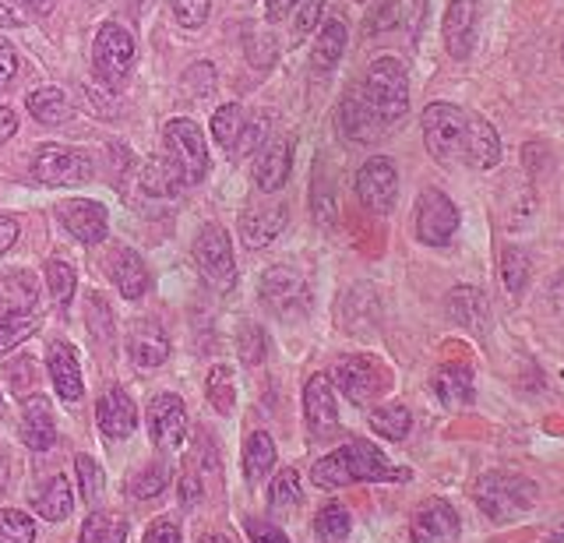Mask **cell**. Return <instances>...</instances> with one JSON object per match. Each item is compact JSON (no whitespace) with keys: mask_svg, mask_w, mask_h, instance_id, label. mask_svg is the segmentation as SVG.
Wrapping results in <instances>:
<instances>
[{"mask_svg":"<svg viewBox=\"0 0 564 543\" xmlns=\"http://www.w3.org/2000/svg\"><path fill=\"white\" fill-rule=\"evenodd\" d=\"M311 480L322 490H339L352 484H378V480H410V469L392 466L384 459V452L370 442H346L335 452L322 455L311 466Z\"/></svg>","mask_w":564,"mask_h":543,"instance_id":"6da1fadb","label":"cell"},{"mask_svg":"<svg viewBox=\"0 0 564 543\" xmlns=\"http://www.w3.org/2000/svg\"><path fill=\"white\" fill-rule=\"evenodd\" d=\"M536 498H540V487L533 480L519 477V473H505V469H490L473 484V501L490 522H511L525 515L529 508L536 504Z\"/></svg>","mask_w":564,"mask_h":543,"instance_id":"7a4b0ae2","label":"cell"},{"mask_svg":"<svg viewBox=\"0 0 564 543\" xmlns=\"http://www.w3.org/2000/svg\"><path fill=\"white\" fill-rule=\"evenodd\" d=\"M367 107L375 110V117L384 124V131L399 124L410 110V78H405V67L395 57H378L367 67V75L360 82Z\"/></svg>","mask_w":564,"mask_h":543,"instance_id":"3957f363","label":"cell"},{"mask_svg":"<svg viewBox=\"0 0 564 543\" xmlns=\"http://www.w3.org/2000/svg\"><path fill=\"white\" fill-rule=\"evenodd\" d=\"M469 117L466 110L452 107V102H431L420 117L423 128V145L437 163H466V145H469Z\"/></svg>","mask_w":564,"mask_h":543,"instance_id":"277c9868","label":"cell"},{"mask_svg":"<svg viewBox=\"0 0 564 543\" xmlns=\"http://www.w3.org/2000/svg\"><path fill=\"white\" fill-rule=\"evenodd\" d=\"M166 163L176 170V177L184 184H202L208 177V145L202 128L187 117H176L163 131Z\"/></svg>","mask_w":564,"mask_h":543,"instance_id":"5b68a950","label":"cell"},{"mask_svg":"<svg viewBox=\"0 0 564 543\" xmlns=\"http://www.w3.org/2000/svg\"><path fill=\"white\" fill-rule=\"evenodd\" d=\"M258 290H261L264 307H269L275 318H282V322L307 318V311H311V286H307V279L300 275L296 269L272 265L269 272L261 275Z\"/></svg>","mask_w":564,"mask_h":543,"instance_id":"8992f818","label":"cell"},{"mask_svg":"<svg viewBox=\"0 0 564 543\" xmlns=\"http://www.w3.org/2000/svg\"><path fill=\"white\" fill-rule=\"evenodd\" d=\"M134 36L123 25L117 22H106L96 32V43H93V64H96V75L102 78V85L110 89H120L128 82L131 67H134Z\"/></svg>","mask_w":564,"mask_h":543,"instance_id":"52a82bcc","label":"cell"},{"mask_svg":"<svg viewBox=\"0 0 564 543\" xmlns=\"http://www.w3.org/2000/svg\"><path fill=\"white\" fill-rule=\"evenodd\" d=\"M194 261H198L202 275L208 279L216 290H234L237 283V258H234V243H229V234L223 226L208 222L194 237Z\"/></svg>","mask_w":564,"mask_h":543,"instance_id":"ba28073f","label":"cell"},{"mask_svg":"<svg viewBox=\"0 0 564 543\" xmlns=\"http://www.w3.org/2000/svg\"><path fill=\"white\" fill-rule=\"evenodd\" d=\"M32 177L46 187L85 184V181H93V160H88L85 152L67 149V145H43V149H35Z\"/></svg>","mask_w":564,"mask_h":543,"instance_id":"9c48e42d","label":"cell"},{"mask_svg":"<svg viewBox=\"0 0 564 543\" xmlns=\"http://www.w3.org/2000/svg\"><path fill=\"white\" fill-rule=\"evenodd\" d=\"M458 230V208L437 187H423L416 198V237L431 248H445Z\"/></svg>","mask_w":564,"mask_h":543,"instance_id":"30bf717a","label":"cell"},{"mask_svg":"<svg viewBox=\"0 0 564 543\" xmlns=\"http://www.w3.org/2000/svg\"><path fill=\"white\" fill-rule=\"evenodd\" d=\"M339 392L357 402V406H370L384 389H388V371L370 357H343L332 371Z\"/></svg>","mask_w":564,"mask_h":543,"instance_id":"8fae6325","label":"cell"},{"mask_svg":"<svg viewBox=\"0 0 564 543\" xmlns=\"http://www.w3.org/2000/svg\"><path fill=\"white\" fill-rule=\"evenodd\" d=\"M399 195V170L388 155H375L357 170V198L367 213L388 216Z\"/></svg>","mask_w":564,"mask_h":543,"instance_id":"7c38bea8","label":"cell"},{"mask_svg":"<svg viewBox=\"0 0 564 543\" xmlns=\"http://www.w3.org/2000/svg\"><path fill=\"white\" fill-rule=\"evenodd\" d=\"M304 420L314 437H332L339 431V402H335V384L325 374H311L304 384Z\"/></svg>","mask_w":564,"mask_h":543,"instance_id":"4fadbf2b","label":"cell"},{"mask_svg":"<svg viewBox=\"0 0 564 543\" xmlns=\"http://www.w3.org/2000/svg\"><path fill=\"white\" fill-rule=\"evenodd\" d=\"M149 434L159 448H181L187 437V410L184 399H176L170 392L155 395L149 402Z\"/></svg>","mask_w":564,"mask_h":543,"instance_id":"5bb4252c","label":"cell"},{"mask_svg":"<svg viewBox=\"0 0 564 543\" xmlns=\"http://www.w3.org/2000/svg\"><path fill=\"white\" fill-rule=\"evenodd\" d=\"M410 536H413V543H455L458 540V512L441 498L420 504L410 522Z\"/></svg>","mask_w":564,"mask_h":543,"instance_id":"9a60e30c","label":"cell"},{"mask_svg":"<svg viewBox=\"0 0 564 543\" xmlns=\"http://www.w3.org/2000/svg\"><path fill=\"white\" fill-rule=\"evenodd\" d=\"M57 216L64 222V230L75 240H82V243H102L106 230H110L106 208L99 202H88V198H67V202H61Z\"/></svg>","mask_w":564,"mask_h":543,"instance_id":"2e32d148","label":"cell"},{"mask_svg":"<svg viewBox=\"0 0 564 543\" xmlns=\"http://www.w3.org/2000/svg\"><path fill=\"white\" fill-rule=\"evenodd\" d=\"M96 424L106 437H113V442H120V437H131L134 427H138V410H134V399L123 392V389H106L96 402Z\"/></svg>","mask_w":564,"mask_h":543,"instance_id":"e0dca14e","label":"cell"},{"mask_svg":"<svg viewBox=\"0 0 564 543\" xmlns=\"http://www.w3.org/2000/svg\"><path fill=\"white\" fill-rule=\"evenodd\" d=\"M339 128L343 134L349 138V142H375V138L384 134V124L375 117V110L367 107V99H364V89H360V82L352 85V89L343 96V107H339Z\"/></svg>","mask_w":564,"mask_h":543,"instance_id":"ac0fdd59","label":"cell"},{"mask_svg":"<svg viewBox=\"0 0 564 543\" xmlns=\"http://www.w3.org/2000/svg\"><path fill=\"white\" fill-rule=\"evenodd\" d=\"M46 371H50V381L57 395L64 402H78L85 384H82V363H78V354L70 343H50L46 349Z\"/></svg>","mask_w":564,"mask_h":543,"instance_id":"d6986e66","label":"cell"},{"mask_svg":"<svg viewBox=\"0 0 564 543\" xmlns=\"http://www.w3.org/2000/svg\"><path fill=\"white\" fill-rule=\"evenodd\" d=\"M431 389H434L437 402L445 410H463V406H469L473 395H476L473 367L469 363H458V360L441 363L437 371H434V378H431Z\"/></svg>","mask_w":564,"mask_h":543,"instance_id":"ffe728a7","label":"cell"},{"mask_svg":"<svg viewBox=\"0 0 564 543\" xmlns=\"http://www.w3.org/2000/svg\"><path fill=\"white\" fill-rule=\"evenodd\" d=\"M286 230V205L272 202V205H251L240 216V237L247 248H269V243Z\"/></svg>","mask_w":564,"mask_h":543,"instance_id":"44dd1931","label":"cell"},{"mask_svg":"<svg viewBox=\"0 0 564 543\" xmlns=\"http://www.w3.org/2000/svg\"><path fill=\"white\" fill-rule=\"evenodd\" d=\"M22 442L32 452H46L57 442V424H53V410L46 395H25L22 399Z\"/></svg>","mask_w":564,"mask_h":543,"instance_id":"7402d4cb","label":"cell"},{"mask_svg":"<svg viewBox=\"0 0 564 543\" xmlns=\"http://www.w3.org/2000/svg\"><path fill=\"white\" fill-rule=\"evenodd\" d=\"M476 43V0H452L445 14V46L455 61H466Z\"/></svg>","mask_w":564,"mask_h":543,"instance_id":"603a6c76","label":"cell"},{"mask_svg":"<svg viewBox=\"0 0 564 543\" xmlns=\"http://www.w3.org/2000/svg\"><path fill=\"white\" fill-rule=\"evenodd\" d=\"M128 354L134 360V367L141 371H155V367H163L166 357H170V339L166 332L152 325V322H138L128 336Z\"/></svg>","mask_w":564,"mask_h":543,"instance_id":"cb8c5ba5","label":"cell"},{"mask_svg":"<svg viewBox=\"0 0 564 543\" xmlns=\"http://www.w3.org/2000/svg\"><path fill=\"white\" fill-rule=\"evenodd\" d=\"M110 279L123 301H141L149 290V269H145V261H141V254H134L131 248H120L110 258Z\"/></svg>","mask_w":564,"mask_h":543,"instance_id":"d4e9b609","label":"cell"},{"mask_svg":"<svg viewBox=\"0 0 564 543\" xmlns=\"http://www.w3.org/2000/svg\"><path fill=\"white\" fill-rule=\"evenodd\" d=\"M35 301H40V283H35L32 272H11L0 279V322L32 314Z\"/></svg>","mask_w":564,"mask_h":543,"instance_id":"484cf974","label":"cell"},{"mask_svg":"<svg viewBox=\"0 0 564 543\" xmlns=\"http://www.w3.org/2000/svg\"><path fill=\"white\" fill-rule=\"evenodd\" d=\"M501 160V138L494 131L490 120L484 117H469V145H466V163L473 170H494Z\"/></svg>","mask_w":564,"mask_h":543,"instance_id":"4316f807","label":"cell"},{"mask_svg":"<svg viewBox=\"0 0 564 543\" xmlns=\"http://www.w3.org/2000/svg\"><path fill=\"white\" fill-rule=\"evenodd\" d=\"M290 170H293V145L290 142H272L254 163V184L272 195V191H279L282 184L290 181Z\"/></svg>","mask_w":564,"mask_h":543,"instance_id":"83f0119b","label":"cell"},{"mask_svg":"<svg viewBox=\"0 0 564 543\" xmlns=\"http://www.w3.org/2000/svg\"><path fill=\"white\" fill-rule=\"evenodd\" d=\"M32 508H35V512H40L46 522H64V519L70 515V508H75V490H70L67 477H53V480H46V487L32 498Z\"/></svg>","mask_w":564,"mask_h":543,"instance_id":"f1b7e54d","label":"cell"},{"mask_svg":"<svg viewBox=\"0 0 564 543\" xmlns=\"http://www.w3.org/2000/svg\"><path fill=\"white\" fill-rule=\"evenodd\" d=\"M343 54H346V25L339 19H332L322 29V36H317L314 50H311V67L317 75H328L332 67L343 61Z\"/></svg>","mask_w":564,"mask_h":543,"instance_id":"f546056e","label":"cell"},{"mask_svg":"<svg viewBox=\"0 0 564 543\" xmlns=\"http://www.w3.org/2000/svg\"><path fill=\"white\" fill-rule=\"evenodd\" d=\"M448 314L458 322V325H466L473 332H480L484 322H487V301H484V293L480 290H473V286H458L448 293Z\"/></svg>","mask_w":564,"mask_h":543,"instance_id":"4dcf8cb0","label":"cell"},{"mask_svg":"<svg viewBox=\"0 0 564 543\" xmlns=\"http://www.w3.org/2000/svg\"><path fill=\"white\" fill-rule=\"evenodd\" d=\"M275 466V442L264 431H254L243 445V477L247 484H261V477H269V469Z\"/></svg>","mask_w":564,"mask_h":543,"instance_id":"1f68e13d","label":"cell"},{"mask_svg":"<svg viewBox=\"0 0 564 543\" xmlns=\"http://www.w3.org/2000/svg\"><path fill=\"white\" fill-rule=\"evenodd\" d=\"M78 543H128V519L117 512H93L82 525Z\"/></svg>","mask_w":564,"mask_h":543,"instance_id":"d6a6232c","label":"cell"},{"mask_svg":"<svg viewBox=\"0 0 564 543\" xmlns=\"http://www.w3.org/2000/svg\"><path fill=\"white\" fill-rule=\"evenodd\" d=\"M29 113L40 120V124L57 128V124H64V120L70 117V102H67V96L61 89L46 85V89H35L29 96Z\"/></svg>","mask_w":564,"mask_h":543,"instance_id":"836d02e7","label":"cell"},{"mask_svg":"<svg viewBox=\"0 0 564 543\" xmlns=\"http://www.w3.org/2000/svg\"><path fill=\"white\" fill-rule=\"evenodd\" d=\"M367 420H370V427H375V434L388 437V442H402V437L410 434V427H413V416H410V410L402 406V402L375 406Z\"/></svg>","mask_w":564,"mask_h":543,"instance_id":"e575fe53","label":"cell"},{"mask_svg":"<svg viewBox=\"0 0 564 543\" xmlns=\"http://www.w3.org/2000/svg\"><path fill=\"white\" fill-rule=\"evenodd\" d=\"M243 110L237 107V102H229V107H219L216 117H212V134H216V142L226 149V152H237L240 142H243Z\"/></svg>","mask_w":564,"mask_h":543,"instance_id":"d590c367","label":"cell"},{"mask_svg":"<svg viewBox=\"0 0 564 543\" xmlns=\"http://www.w3.org/2000/svg\"><path fill=\"white\" fill-rule=\"evenodd\" d=\"M170 463L166 459H155V463H149L145 469H138L134 477H131V484H128V490H131V498H138V501H149V498H159L166 490V484H170Z\"/></svg>","mask_w":564,"mask_h":543,"instance_id":"8d00e7d4","label":"cell"},{"mask_svg":"<svg viewBox=\"0 0 564 543\" xmlns=\"http://www.w3.org/2000/svg\"><path fill=\"white\" fill-rule=\"evenodd\" d=\"M352 530V515L346 512V504L339 501H332L325 504L322 512L314 515V533L322 536L325 543H343Z\"/></svg>","mask_w":564,"mask_h":543,"instance_id":"74e56055","label":"cell"},{"mask_svg":"<svg viewBox=\"0 0 564 543\" xmlns=\"http://www.w3.org/2000/svg\"><path fill=\"white\" fill-rule=\"evenodd\" d=\"M205 395L212 402V410L216 413H234V402H237V389H234V374L226 371V367H212V374L205 381Z\"/></svg>","mask_w":564,"mask_h":543,"instance_id":"f35d334b","label":"cell"},{"mask_svg":"<svg viewBox=\"0 0 564 543\" xmlns=\"http://www.w3.org/2000/svg\"><path fill=\"white\" fill-rule=\"evenodd\" d=\"M35 522L18 508H0V543H32Z\"/></svg>","mask_w":564,"mask_h":543,"instance_id":"ab89813d","label":"cell"},{"mask_svg":"<svg viewBox=\"0 0 564 543\" xmlns=\"http://www.w3.org/2000/svg\"><path fill=\"white\" fill-rule=\"evenodd\" d=\"M46 286L53 293V301H57L61 307H67V301L75 296V269L61 258H50L46 261Z\"/></svg>","mask_w":564,"mask_h":543,"instance_id":"60d3db41","label":"cell"},{"mask_svg":"<svg viewBox=\"0 0 564 543\" xmlns=\"http://www.w3.org/2000/svg\"><path fill=\"white\" fill-rule=\"evenodd\" d=\"M501 275H505V286L508 293H522L525 283H529V254L522 248H508L505 258H501Z\"/></svg>","mask_w":564,"mask_h":543,"instance_id":"b9f144b4","label":"cell"},{"mask_svg":"<svg viewBox=\"0 0 564 543\" xmlns=\"http://www.w3.org/2000/svg\"><path fill=\"white\" fill-rule=\"evenodd\" d=\"M75 469H78L82 498H85L88 504H96V501L102 498V487H106V477H102L99 463L93 459V455H78V459H75Z\"/></svg>","mask_w":564,"mask_h":543,"instance_id":"7bdbcfd3","label":"cell"},{"mask_svg":"<svg viewBox=\"0 0 564 543\" xmlns=\"http://www.w3.org/2000/svg\"><path fill=\"white\" fill-rule=\"evenodd\" d=\"M272 501V508L275 512H290V508H296L300 504V477H296V469H282L279 477H275V484H272V495H269Z\"/></svg>","mask_w":564,"mask_h":543,"instance_id":"ee69618b","label":"cell"},{"mask_svg":"<svg viewBox=\"0 0 564 543\" xmlns=\"http://www.w3.org/2000/svg\"><path fill=\"white\" fill-rule=\"evenodd\" d=\"M35 332V318L32 314H18V318H4L0 322V357L11 354L18 343H25Z\"/></svg>","mask_w":564,"mask_h":543,"instance_id":"f6af8a7d","label":"cell"},{"mask_svg":"<svg viewBox=\"0 0 564 543\" xmlns=\"http://www.w3.org/2000/svg\"><path fill=\"white\" fill-rule=\"evenodd\" d=\"M237 346H240V360H243L247 367L264 363V354H269V343H264V332H261V328H254V325H243V328H240Z\"/></svg>","mask_w":564,"mask_h":543,"instance_id":"bcb514c9","label":"cell"},{"mask_svg":"<svg viewBox=\"0 0 564 543\" xmlns=\"http://www.w3.org/2000/svg\"><path fill=\"white\" fill-rule=\"evenodd\" d=\"M4 374H8V384H11V392L14 395H32L35 389V360L32 357H18L4 367Z\"/></svg>","mask_w":564,"mask_h":543,"instance_id":"7dc6e473","label":"cell"},{"mask_svg":"<svg viewBox=\"0 0 564 543\" xmlns=\"http://www.w3.org/2000/svg\"><path fill=\"white\" fill-rule=\"evenodd\" d=\"M216 89V67L212 64H191L187 75H184V93L191 99H205Z\"/></svg>","mask_w":564,"mask_h":543,"instance_id":"c3c4849f","label":"cell"},{"mask_svg":"<svg viewBox=\"0 0 564 543\" xmlns=\"http://www.w3.org/2000/svg\"><path fill=\"white\" fill-rule=\"evenodd\" d=\"M170 11L184 29H198L208 19V0H170Z\"/></svg>","mask_w":564,"mask_h":543,"instance_id":"681fc988","label":"cell"},{"mask_svg":"<svg viewBox=\"0 0 564 543\" xmlns=\"http://www.w3.org/2000/svg\"><path fill=\"white\" fill-rule=\"evenodd\" d=\"M247 61H251L254 67H272L275 40L272 36H251V40H247Z\"/></svg>","mask_w":564,"mask_h":543,"instance_id":"f907efd6","label":"cell"},{"mask_svg":"<svg viewBox=\"0 0 564 543\" xmlns=\"http://www.w3.org/2000/svg\"><path fill=\"white\" fill-rule=\"evenodd\" d=\"M247 536H251V543H290V536L279 525L254 522V519H247Z\"/></svg>","mask_w":564,"mask_h":543,"instance_id":"816d5d0a","label":"cell"},{"mask_svg":"<svg viewBox=\"0 0 564 543\" xmlns=\"http://www.w3.org/2000/svg\"><path fill=\"white\" fill-rule=\"evenodd\" d=\"M145 543H181V525L173 519H155L145 533Z\"/></svg>","mask_w":564,"mask_h":543,"instance_id":"f5cc1de1","label":"cell"},{"mask_svg":"<svg viewBox=\"0 0 564 543\" xmlns=\"http://www.w3.org/2000/svg\"><path fill=\"white\" fill-rule=\"evenodd\" d=\"M322 8H325V0H307V4L304 8H300V19H296V32H293V36L296 40H304L307 36V32L317 25V19H322Z\"/></svg>","mask_w":564,"mask_h":543,"instance_id":"db71d44e","label":"cell"},{"mask_svg":"<svg viewBox=\"0 0 564 543\" xmlns=\"http://www.w3.org/2000/svg\"><path fill=\"white\" fill-rule=\"evenodd\" d=\"M14 75H18V57H14V50L0 43V93H4L8 85L14 82Z\"/></svg>","mask_w":564,"mask_h":543,"instance_id":"11a10c76","label":"cell"},{"mask_svg":"<svg viewBox=\"0 0 564 543\" xmlns=\"http://www.w3.org/2000/svg\"><path fill=\"white\" fill-rule=\"evenodd\" d=\"M18 234H22V230H18V219H11V216L0 213V254H8V251L14 248V243H18Z\"/></svg>","mask_w":564,"mask_h":543,"instance_id":"9f6ffc18","label":"cell"},{"mask_svg":"<svg viewBox=\"0 0 564 543\" xmlns=\"http://www.w3.org/2000/svg\"><path fill=\"white\" fill-rule=\"evenodd\" d=\"M25 25V14L14 0H0V29H18Z\"/></svg>","mask_w":564,"mask_h":543,"instance_id":"6f0895ef","label":"cell"},{"mask_svg":"<svg viewBox=\"0 0 564 543\" xmlns=\"http://www.w3.org/2000/svg\"><path fill=\"white\" fill-rule=\"evenodd\" d=\"M293 8H296V0H269L264 14H269V22H282V19H290Z\"/></svg>","mask_w":564,"mask_h":543,"instance_id":"680465c9","label":"cell"},{"mask_svg":"<svg viewBox=\"0 0 564 543\" xmlns=\"http://www.w3.org/2000/svg\"><path fill=\"white\" fill-rule=\"evenodd\" d=\"M181 495H184V504H198L202 487H198V477H194V473H187V477L181 480Z\"/></svg>","mask_w":564,"mask_h":543,"instance_id":"91938a15","label":"cell"},{"mask_svg":"<svg viewBox=\"0 0 564 543\" xmlns=\"http://www.w3.org/2000/svg\"><path fill=\"white\" fill-rule=\"evenodd\" d=\"M14 131H18V117L8 107H0V145H4L8 138H14Z\"/></svg>","mask_w":564,"mask_h":543,"instance_id":"94428289","label":"cell"},{"mask_svg":"<svg viewBox=\"0 0 564 543\" xmlns=\"http://www.w3.org/2000/svg\"><path fill=\"white\" fill-rule=\"evenodd\" d=\"M25 8L35 14H50L53 11V0H25Z\"/></svg>","mask_w":564,"mask_h":543,"instance_id":"6125c7cd","label":"cell"},{"mask_svg":"<svg viewBox=\"0 0 564 543\" xmlns=\"http://www.w3.org/2000/svg\"><path fill=\"white\" fill-rule=\"evenodd\" d=\"M4 487H8V459L0 455V490H4Z\"/></svg>","mask_w":564,"mask_h":543,"instance_id":"be15d7a7","label":"cell"},{"mask_svg":"<svg viewBox=\"0 0 564 543\" xmlns=\"http://www.w3.org/2000/svg\"><path fill=\"white\" fill-rule=\"evenodd\" d=\"M202 543H229V540H223V536H205Z\"/></svg>","mask_w":564,"mask_h":543,"instance_id":"e7e4bbea","label":"cell"}]
</instances>
